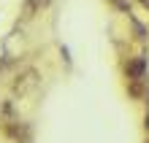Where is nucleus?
Returning a JSON list of instances; mask_svg holds the SVG:
<instances>
[{"mask_svg":"<svg viewBox=\"0 0 149 143\" xmlns=\"http://www.w3.org/2000/svg\"><path fill=\"white\" fill-rule=\"evenodd\" d=\"M38 84H41L38 70H36V68H24L22 73L14 78V84H11V95H14V97H30V95L38 89Z\"/></svg>","mask_w":149,"mask_h":143,"instance_id":"1","label":"nucleus"},{"mask_svg":"<svg viewBox=\"0 0 149 143\" xmlns=\"http://www.w3.org/2000/svg\"><path fill=\"white\" fill-rule=\"evenodd\" d=\"M16 124H19V116H16L14 105L8 103V100H3V103H0V130L8 135V132H11Z\"/></svg>","mask_w":149,"mask_h":143,"instance_id":"2","label":"nucleus"},{"mask_svg":"<svg viewBox=\"0 0 149 143\" xmlns=\"http://www.w3.org/2000/svg\"><path fill=\"white\" fill-rule=\"evenodd\" d=\"M125 70H127V78H144V70H146V62H144V57L130 59L127 65H125Z\"/></svg>","mask_w":149,"mask_h":143,"instance_id":"3","label":"nucleus"},{"mask_svg":"<svg viewBox=\"0 0 149 143\" xmlns=\"http://www.w3.org/2000/svg\"><path fill=\"white\" fill-rule=\"evenodd\" d=\"M146 92V81L144 78H127V95L133 97V100H141Z\"/></svg>","mask_w":149,"mask_h":143,"instance_id":"4","label":"nucleus"},{"mask_svg":"<svg viewBox=\"0 0 149 143\" xmlns=\"http://www.w3.org/2000/svg\"><path fill=\"white\" fill-rule=\"evenodd\" d=\"M36 11H41V8H38V0H24V3H22V19H33Z\"/></svg>","mask_w":149,"mask_h":143,"instance_id":"5","label":"nucleus"},{"mask_svg":"<svg viewBox=\"0 0 149 143\" xmlns=\"http://www.w3.org/2000/svg\"><path fill=\"white\" fill-rule=\"evenodd\" d=\"M109 3H111L114 8H119V11H125V14H130V6H127V0H109Z\"/></svg>","mask_w":149,"mask_h":143,"instance_id":"6","label":"nucleus"},{"mask_svg":"<svg viewBox=\"0 0 149 143\" xmlns=\"http://www.w3.org/2000/svg\"><path fill=\"white\" fill-rule=\"evenodd\" d=\"M49 3V0H38V8H43V6H46Z\"/></svg>","mask_w":149,"mask_h":143,"instance_id":"7","label":"nucleus"},{"mask_svg":"<svg viewBox=\"0 0 149 143\" xmlns=\"http://www.w3.org/2000/svg\"><path fill=\"white\" fill-rule=\"evenodd\" d=\"M146 130H149V113H146Z\"/></svg>","mask_w":149,"mask_h":143,"instance_id":"8","label":"nucleus"}]
</instances>
